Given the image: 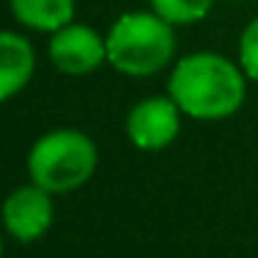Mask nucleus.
Returning a JSON list of instances; mask_svg holds the SVG:
<instances>
[{"label":"nucleus","instance_id":"1","mask_svg":"<svg viewBox=\"0 0 258 258\" xmlns=\"http://www.w3.org/2000/svg\"><path fill=\"white\" fill-rule=\"evenodd\" d=\"M167 92L189 119L219 122L233 117L247 95V75L222 53H189L172 67Z\"/></svg>","mask_w":258,"mask_h":258},{"label":"nucleus","instance_id":"2","mask_svg":"<svg viewBox=\"0 0 258 258\" xmlns=\"http://www.w3.org/2000/svg\"><path fill=\"white\" fill-rule=\"evenodd\" d=\"M175 25L156 12H128L106 34L108 64L128 78L158 75L175 56Z\"/></svg>","mask_w":258,"mask_h":258},{"label":"nucleus","instance_id":"3","mask_svg":"<svg viewBox=\"0 0 258 258\" xmlns=\"http://www.w3.org/2000/svg\"><path fill=\"white\" fill-rule=\"evenodd\" d=\"M97 145L75 128H56L42 134L28 150V178L45 191L67 195L89 183L97 172Z\"/></svg>","mask_w":258,"mask_h":258},{"label":"nucleus","instance_id":"4","mask_svg":"<svg viewBox=\"0 0 258 258\" xmlns=\"http://www.w3.org/2000/svg\"><path fill=\"white\" fill-rule=\"evenodd\" d=\"M53 219H56L53 195L36 183L17 186L0 206V225L20 244L39 241L53 228Z\"/></svg>","mask_w":258,"mask_h":258},{"label":"nucleus","instance_id":"5","mask_svg":"<svg viewBox=\"0 0 258 258\" xmlns=\"http://www.w3.org/2000/svg\"><path fill=\"white\" fill-rule=\"evenodd\" d=\"M180 117L183 111L172 97H145L139 100L125 117V134L136 150L158 153L169 147L180 134Z\"/></svg>","mask_w":258,"mask_h":258},{"label":"nucleus","instance_id":"6","mask_svg":"<svg viewBox=\"0 0 258 258\" xmlns=\"http://www.w3.org/2000/svg\"><path fill=\"white\" fill-rule=\"evenodd\" d=\"M47 56H50L53 67L64 75H89L95 73L100 64L108 61L106 53V36H100L95 28L84 23H70L50 34V45H47Z\"/></svg>","mask_w":258,"mask_h":258},{"label":"nucleus","instance_id":"7","mask_svg":"<svg viewBox=\"0 0 258 258\" xmlns=\"http://www.w3.org/2000/svg\"><path fill=\"white\" fill-rule=\"evenodd\" d=\"M34 73L36 53L28 36L17 31H0V103L20 95L31 84Z\"/></svg>","mask_w":258,"mask_h":258},{"label":"nucleus","instance_id":"8","mask_svg":"<svg viewBox=\"0 0 258 258\" xmlns=\"http://www.w3.org/2000/svg\"><path fill=\"white\" fill-rule=\"evenodd\" d=\"M20 25L39 34H56L75 20V0H9Z\"/></svg>","mask_w":258,"mask_h":258},{"label":"nucleus","instance_id":"9","mask_svg":"<svg viewBox=\"0 0 258 258\" xmlns=\"http://www.w3.org/2000/svg\"><path fill=\"white\" fill-rule=\"evenodd\" d=\"M153 12L164 17L169 25H195L208 17L214 0H150Z\"/></svg>","mask_w":258,"mask_h":258},{"label":"nucleus","instance_id":"10","mask_svg":"<svg viewBox=\"0 0 258 258\" xmlns=\"http://www.w3.org/2000/svg\"><path fill=\"white\" fill-rule=\"evenodd\" d=\"M239 67L247 81L258 84V17L250 20L239 36Z\"/></svg>","mask_w":258,"mask_h":258},{"label":"nucleus","instance_id":"11","mask_svg":"<svg viewBox=\"0 0 258 258\" xmlns=\"http://www.w3.org/2000/svg\"><path fill=\"white\" fill-rule=\"evenodd\" d=\"M0 258H3V233H0Z\"/></svg>","mask_w":258,"mask_h":258}]
</instances>
